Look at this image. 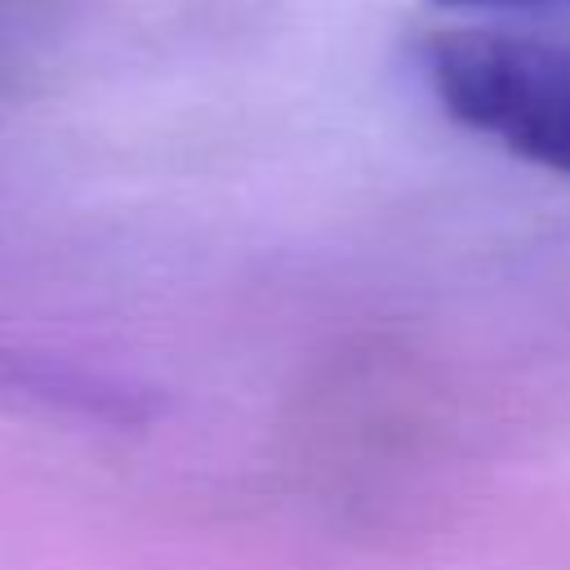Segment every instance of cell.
Wrapping results in <instances>:
<instances>
[{
	"label": "cell",
	"instance_id": "obj_1",
	"mask_svg": "<svg viewBox=\"0 0 570 570\" xmlns=\"http://www.w3.org/2000/svg\"><path fill=\"white\" fill-rule=\"evenodd\" d=\"M436 102L512 156L570 174V45L512 31H441L423 45Z\"/></svg>",
	"mask_w": 570,
	"mask_h": 570
},
{
	"label": "cell",
	"instance_id": "obj_2",
	"mask_svg": "<svg viewBox=\"0 0 570 570\" xmlns=\"http://www.w3.org/2000/svg\"><path fill=\"white\" fill-rule=\"evenodd\" d=\"M454 9H566L570 0H436Z\"/></svg>",
	"mask_w": 570,
	"mask_h": 570
}]
</instances>
